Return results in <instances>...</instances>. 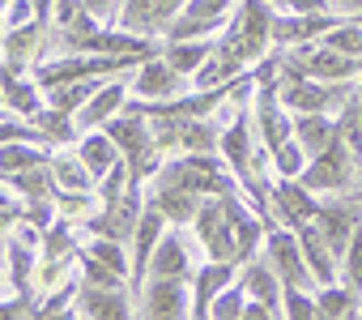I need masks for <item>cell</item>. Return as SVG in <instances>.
Listing matches in <instances>:
<instances>
[{"mask_svg": "<svg viewBox=\"0 0 362 320\" xmlns=\"http://www.w3.org/2000/svg\"><path fill=\"white\" fill-rule=\"evenodd\" d=\"M349 197H354V201H362V184H358V188H354V193H349Z\"/></svg>", "mask_w": 362, "mask_h": 320, "instance_id": "60d3db41", "label": "cell"}, {"mask_svg": "<svg viewBox=\"0 0 362 320\" xmlns=\"http://www.w3.org/2000/svg\"><path fill=\"white\" fill-rule=\"evenodd\" d=\"M281 312H286V320H320V303H315V290H303V286H286Z\"/></svg>", "mask_w": 362, "mask_h": 320, "instance_id": "836d02e7", "label": "cell"}, {"mask_svg": "<svg viewBox=\"0 0 362 320\" xmlns=\"http://www.w3.org/2000/svg\"><path fill=\"white\" fill-rule=\"evenodd\" d=\"M218 52V39H179V43H166L162 39V60L170 64V69H179L188 81L205 69V60Z\"/></svg>", "mask_w": 362, "mask_h": 320, "instance_id": "cb8c5ba5", "label": "cell"}, {"mask_svg": "<svg viewBox=\"0 0 362 320\" xmlns=\"http://www.w3.org/2000/svg\"><path fill=\"white\" fill-rule=\"evenodd\" d=\"M35 312H39L35 295H9V299H5V312H0V316H5V320H30Z\"/></svg>", "mask_w": 362, "mask_h": 320, "instance_id": "e575fe53", "label": "cell"}, {"mask_svg": "<svg viewBox=\"0 0 362 320\" xmlns=\"http://www.w3.org/2000/svg\"><path fill=\"white\" fill-rule=\"evenodd\" d=\"M149 205H158V210L166 214L170 227H192V218L201 214L205 197H197V193H188V188H179V184H166V180H153Z\"/></svg>", "mask_w": 362, "mask_h": 320, "instance_id": "7402d4cb", "label": "cell"}, {"mask_svg": "<svg viewBox=\"0 0 362 320\" xmlns=\"http://www.w3.org/2000/svg\"><path fill=\"white\" fill-rule=\"evenodd\" d=\"M149 273H153V278H184V282H192L197 265H192V256H188L184 227H170V231L162 235V244H158V252H153V261H149ZM145 282H149V278H145Z\"/></svg>", "mask_w": 362, "mask_h": 320, "instance_id": "ffe728a7", "label": "cell"}, {"mask_svg": "<svg viewBox=\"0 0 362 320\" xmlns=\"http://www.w3.org/2000/svg\"><path fill=\"white\" fill-rule=\"evenodd\" d=\"M264 256H269V265L277 269V278L286 282V286H303V290H311L315 286V278H311V269H307V256H303V244H298V235L290 231V227H269V235H264Z\"/></svg>", "mask_w": 362, "mask_h": 320, "instance_id": "52a82bcc", "label": "cell"}, {"mask_svg": "<svg viewBox=\"0 0 362 320\" xmlns=\"http://www.w3.org/2000/svg\"><path fill=\"white\" fill-rule=\"evenodd\" d=\"M269 205H273L277 222L290 227V231L315 222V214H320V197H315L303 180H286V176L269 180Z\"/></svg>", "mask_w": 362, "mask_h": 320, "instance_id": "9c48e42d", "label": "cell"}, {"mask_svg": "<svg viewBox=\"0 0 362 320\" xmlns=\"http://www.w3.org/2000/svg\"><path fill=\"white\" fill-rule=\"evenodd\" d=\"M192 81L179 73V69H170L162 56H153V60H145L141 69H136V77H132V98H141V103H175V98H184V90H188Z\"/></svg>", "mask_w": 362, "mask_h": 320, "instance_id": "8fae6325", "label": "cell"}, {"mask_svg": "<svg viewBox=\"0 0 362 320\" xmlns=\"http://www.w3.org/2000/svg\"><path fill=\"white\" fill-rule=\"evenodd\" d=\"M277 94L290 115H341V107L358 94V81H315V77L281 73Z\"/></svg>", "mask_w": 362, "mask_h": 320, "instance_id": "3957f363", "label": "cell"}, {"mask_svg": "<svg viewBox=\"0 0 362 320\" xmlns=\"http://www.w3.org/2000/svg\"><path fill=\"white\" fill-rule=\"evenodd\" d=\"M243 273L239 261H205L197 273H192V320H214V299Z\"/></svg>", "mask_w": 362, "mask_h": 320, "instance_id": "4fadbf2b", "label": "cell"}, {"mask_svg": "<svg viewBox=\"0 0 362 320\" xmlns=\"http://www.w3.org/2000/svg\"><path fill=\"white\" fill-rule=\"evenodd\" d=\"M166 231H170L166 214H162L158 205L145 201V214H141V222H136V231H132V290H136V295L145 290L149 261H153V252H158V244H162Z\"/></svg>", "mask_w": 362, "mask_h": 320, "instance_id": "7c38bea8", "label": "cell"}, {"mask_svg": "<svg viewBox=\"0 0 362 320\" xmlns=\"http://www.w3.org/2000/svg\"><path fill=\"white\" fill-rule=\"evenodd\" d=\"M52 176H56V184H60V193H94V176L86 171V163H81V158L77 154H56L52 158Z\"/></svg>", "mask_w": 362, "mask_h": 320, "instance_id": "83f0119b", "label": "cell"}, {"mask_svg": "<svg viewBox=\"0 0 362 320\" xmlns=\"http://www.w3.org/2000/svg\"><path fill=\"white\" fill-rule=\"evenodd\" d=\"M273 26H277V13L269 0H239L230 26L218 35V52L239 64H260L273 52Z\"/></svg>", "mask_w": 362, "mask_h": 320, "instance_id": "6da1fadb", "label": "cell"}, {"mask_svg": "<svg viewBox=\"0 0 362 320\" xmlns=\"http://www.w3.org/2000/svg\"><path fill=\"white\" fill-rule=\"evenodd\" d=\"M30 320H81V312H77V307H43V303H39V312H35Z\"/></svg>", "mask_w": 362, "mask_h": 320, "instance_id": "8d00e7d4", "label": "cell"}, {"mask_svg": "<svg viewBox=\"0 0 362 320\" xmlns=\"http://www.w3.org/2000/svg\"><path fill=\"white\" fill-rule=\"evenodd\" d=\"M332 5H337L341 13H354V18L362 13V0H332Z\"/></svg>", "mask_w": 362, "mask_h": 320, "instance_id": "74e56055", "label": "cell"}, {"mask_svg": "<svg viewBox=\"0 0 362 320\" xmlns=\"http://www.w3.org/2000/svg\"><path fill=\"white\" fill-rule=\"evenodd\" d=\"M52 149L47 145H35V141H5L0 145V171L5 176H18V171H39V167H52Z\"/></svg>", "mask_w": 362, "mask_h": 320, "instance_id": "484cf974", "label": "cell"}, {"mask_svg": "<svg viewBox=\"0 0 362 320\" xmlns=\"http://www.w3.org/2000/svg\"><path fill=\"white\" fill-rule=\"evenodd\" d=\"M332 137H337V115H294V141L303 145L307 158L324 154Z\"/></svg>", "mask_w": 362, "mask_h": 320, "instance_id": "4316f807", "label": "cell"}, {"mask_svg": "<svg viewBox=\"0 0 362 320\" xmlns=\"http://www.w3.org/2000/svg\"><path fill=\"white\" fill-rule=\"evenodd\" d=\"M153 180H166V184H179V188H188L197 197H226L239 188L235 171L226 167V158L218 154H175L162 163V171Z\"/></svg>", "mask_w": 362, "mask_h": 320, "instance_id": "7a4b0ae2", "label": "cell"}, {"mask_svg": "<svg viewBox=\"0 0 362 320\" xmlns=\"http://www.w3.org/2000/svg\"><path fill=\"white\" fill-rule=\"evenodd\" d=\"M354 107H358V124H362V81H358V94H354Z\"/></svg>", "mask_w": 362, "mask_h": 320, "instance_id": "f35d334b", "label": "cell"}, {"mask_svg": "<svg viewBox=\"0 0 362 320\" xmlns=\"http://www.w3.org/2000/svg\"><path fill=\"white\" fill-rule=\"evenodd\" d=\"M128 98H132V81H124V77H107V81L98 86V94L77 111V128H81V132H98V128H107V124L128 107Z\"/></svg>", "mask_w": 362, "mask_h": 320, "instance_id": "5bb4252c", "label": "cell"}, {"mask_svg": "<svg viewBox=\"0 0 362 320\" xmlns=\"http://www.w3.org/2000/svg\"><path fill=\"white\" fill-rule=\"evenodd\" d=\"M358 218H362V201H354V197H345V201H320V214H315V227H320V235L328 239V248L337 252V261L345 256V248H349V239H354V231H358Z\"/></svg>", "mask_w": 362, "mask_h": 320, "instance_id": "9a60e30c", "label": "cell"}, {"mask_svg": "<svg viewBox=\"0 0 362 320\" xmlns=\"http://www.w3.org/2000/svg\"><path fill=\"white\" fill-rule=\"evenodd\" d=\"M77 307L86 320H141L128 303V286H81Z\"/></svg>", "mask_w": 362, "mask_h": 320, "instance_id": "d6986e66", "label": "cell"}, {"mask_svg": "<svg viewBox=\"0 0 362 320\" xmlns=\"http://www.w3.org/2000/svg\"><path fill=\"white\" fill-rule=\"evenodd\" d=\"M81 252H90L94 261L111 265L115 273H124V278L132 282V265H128V256H124V244H119V239H103V235H98V239H90V244H86Z\"/></svg>", "mask_w": 362, "mask_h": 320, "instance_id": "1f68e13d", "label": "cell"}, {"mask_svg": "<svg viewBox=\"0 0 362 320\" xmlns=\"http://www.w3.org/2000/svg\"><path fill=\"white\" fill-rule=\"evenodd\" d=\"M77 158L86 163V171H90L98 184L124 163V154H119V145H115V137H111L107 128H98V132H81V141H77Z\"/></svg>", "mask_w": 362, "mask_h": 320, "instance_id": "44dd1931", "label": "cell"}, {"mask_svg": "<svg viewBox=\"0 0 362 320\" xmlns=\"http://www.w3.org/2000/svg\"><path fill=\"white\" fill-rule=\"evenodd\" d=\"M77 269H81V286H132L124 273H115L111 265H103V261H94L90 252H77Z\"/></svg>", "mask_w": 362, "mask_h": 320, "instance_id": "f546056e", "label": "cell"}, {"mask_svg": "<svg viewBox=\"0 0 362 320\" xmlns=\"http://www.w3.org/2000/svg\"><path fill=\"white\" fill-rule=\"evenodd\" d=\"M226 197H230V193H226ZM192 235L201 239V248H205L209 261H239V239H235V227H230V218H226L222 197H205L201 214L192 218ZM239 265H243V261H239Z\"/></svg>", "mask_w": 362, "mask_h": 320, "instance_id": "8992f818", "label": "cell"}, {"mask_svg": "<svg viewBox=\"0 0 362 320\" xmlns=\"http://www.w3.org/2000/svg\"><path fill=\"white\" fill-rule=\"evenodd\" d=\"M354 13H277L273 26V43L277 47H303V43H320L324 35H332L337 26H345Z\"/></svg>", "mask_w": 362, "mask_h": 320, "instance_id": "30bf717a", "label": "cell"}, {"mask_svg": "<svg viewBox=\"0 0 362 320\" xmlns=\"http://www.w3.org/2000/svg\"><path fill=\"white\" fill-rule=\"evenodd\" d=\"M294 235H298V244H303V256H307V269H311V278H315V290H320V286H337V282H341V261H337V252L328 248V239L320 235V227L307 222V227H294Z\"/></svg>", "mask_w": 362, "mask_h": 320, "instance_id": "ac0fdd59", "label": "cell"}, {"mask_svg": "<svg viewBox=\"0 0 362 320\" xmlns=\"http://www.w3.org/2000/svg\"><path fill=\"white\" fill-rule=\"evenodd\" d=\"M243 320H286V312H277V307H269V303H260V299H247Z\"/></svg>", "mask_w": 362, "mask_h": 320, "instance_id": "d590c367", "label": "cell"}, {"mask_svg": "<svg viewBox=\"0 0 362 320\" xmlns=\"http://www.w3.org/2000/svg\"><path fill=\"white\" fill-rule=\"evenodd\" d=\"M269 5H273V9H281V13H286V5H290V0H269Z\"/></svg>", "mask_w": 362, "mask_h": 320, "instance_id": "ab89813d", "label": "cell"}, {"mask_svg": "<svg viewBox=\"0 0 362 320\" xmlns=\"http://www.w3.org/2000/svg\"><path fill=\"white\" fill-rule=\"evenodd\" d=\"M52 35V22L35 18L26 26H9L5 30V69H18V73H35L30 64H39V47L47 43Z\"/></svg>", "mask_w": 362, "mask_h": 320, "instance_id": "2e32d148", "label": "cell"}, {"mask_svg": "<svg viewBox=\"0 0 362 320\" xmlns=\"http://www.w3.org/2000/svg\"><path fill=\"white\" fill-rule=\"evenodd\" d=\"M315 303H320V320H345L349 312L362 307V299H358L345 282H337V286H320V290H315Z\"/></svg>", "mask_w": 362, "mask_h": 320, "instance_id": "f1b7e54d", "label": "cell"}, {"mask_svg": "<svg viewBox=\"0 0 362 320\" xmlns=\"http://www.w3.org/2000/svg\"><path fill=\"white\" fill-rule=\"evenodd\" d=\"M5 188H13L26 205H56V197H60V184H56V176H52V167L5 176Z\"/></svg>", "mask_w": 362, "mask_h": 320, "instance_id": "d4e9b609", "label": "cell"}, {"mask_svg": "<svg viewBox=\"0 0 362 320\" xmlns=\"http://www.w3.org/2000/svg\"><path fill=\"white\" fill-rule=\"evenodd\" d=\"M358 158H354V149H349V141L341 137V124H337V137L328 141V149L324 154H315V158H307V167H303V184L320 197H349L354 193V180H358Z\"/></svg>", "mask_w": 362, "mask_h": 320, "instance_id": "277c9868", "label": "cell"}, {"mask_svg": "<svg viewBox=\"0 0 362 320\" xmlns=\"http://www.w3.org/2000/svg\"><path fill=\"white\" fill-rule=\"evenodd\" d=\"M0 94H5V115H18V120H30L47 107V90L35 81V73L5 69L0 73Z\"/></svg>", "mask_w": 362, "mask_h": 320, "instance_id": "e0dca14e", "label": "cell"}, {"mask_svg": "<svg viewBox=\"0 0 362 320\" xmlns=\"http://www.w3.org/2000/svg\"><path fill=\"white\" fill-rule=\"evenodd\" d=\"M243 286H247V295L252 299H260V303H269V307H277L281 312V299H286V282L277 278V269L269 265V256H252L247 265H243Z\"/></svg>", "mask_w": 362, "mask_h": 320, "instance_id": "603a6c76", "label": "cell"}, {"mask_svg": "<svg viewBox=\"0 0 362 320\" xmlns=\"http://www.w3.org/2000/svg\"><path fill=\"white\" fill-rule=\"evenodd\" d=\"M341 282L362 299V218H358V231H354V239L341 256Z\"/></svg>", "mask_w": 362, "mask_h": 320, "instance_id": "d6a6232c", "label": "cell"}, {"mask_svg": "<svg viewBox=\"0 0 362 320\" xmlns=\"http://www.w3.org/2000/svg\"><path fill=\"white\" fill-rule=\"evenodd\" d=\"M358 180H362V171H358Z\"/></svg>", "mask_w": 362, "mask_h": 320, "instance_id": "7bdbcfd3", "label": "cell"}, {"mask_svg": "<svg viewBox=\"0 0 362 320\" xmlns=\"http://www.w3.org/2000/svg\"><path fill=\"white\" fill-rule=\"evenodd\" d=\"M247 299H252V295H247L243 278H235V282H230V286H226V290L214 299V312H209V316H214V320H243V307H247Z\"/></svg>", "mask_w": 362, "mask_h": 320, "instance_id": "4dcf8cb0", "label": "cell"}, {"mask_svg": "<svg viewBox=\"0 0 362 320\" xmlns=\"http://www.w3.org/2000/svg\"><path fill=\"white\" fill-rule=\"evenodd\" d=\"M345 320H362V316H358V312H349V316H345Z\"/></svg>", "mask_w": 362, "mask_h": 320, "instance_id": "b9f144b4", "label": "cell"}, {"mask_svg": "<svg viewBox=\"0 0 362 320\" xmlns=\"http://www.w3.org/2000/svg\"><path fill=\"white\" fill-rule=\"evenodd\" d=\"M235 0H188L179 18L166 26V43H179V39H214V30H226L230 18H235Z\"/></svg>", "mask_w": 362, "mask_h": 320, "instance_id": "5b68a950", "label": "cell"}, {"mask_svg": "<svg viewBox=\"0 0 362 320\" xmlns=\"http://www.w3.org/2000/svg\"><path fill=\"white\" fill-rule=\"evenodd\" d=\"M188 290L192 282L184 278H149L141 290V320H192Z\"/></svg>", "mask_w": 362, "mask_h": 320, "instance_id": "ba28073f", "label": "cell"}]
</instances>
